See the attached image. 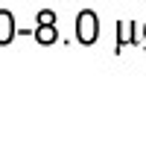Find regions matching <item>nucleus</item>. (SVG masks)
<instances>
[{
    "label": "nucleus",
    "mask_w": 146,
    "mask_h": 146,
    "mask_svg": "<svg viewBox=\"0 0 146 146\" xmlns=\"http://www.w3.org/2000/svg\"><path fill=\"white\" fill-rule=\"evenodd\" d=\"M38 23H56V15L50 9H44V12H38Z\"/></svg>",
    "instance_id": "nucleus-4"
},
{
    "label": "nucleus",
    "mask_w": 146,
    "mask_h": 146,
    "mask_svg": "<svg viewBox=\"0 0 146 146\" xmlns=\"http://www.w3.org/2000/svg\"><path fill=\"white\" fill-rule=\"evenodd\" d=\"M15 38V18H12V12H0V44H9Z\"/></svg>",
    "instance_id": "nucleus-2"
},
{
    "label": "nucleus",
    "mask_w": 146,
    "mask_h": 146,
    "mask_svg": "<svg viewBox=\"0 0 146 146\" xmlns=\"http://www.w3.org/2000/svg\"><path fill=\"white\" fill-rule=\"evenodd\" d=\"M76 35H79L82 44H94L96 41V15L91 9L79 12V18H76Z\"/></svg>",
    "instance_id": "nucleus-1"
},
{
    "label": "nucleus",
    "mask_w": 146,
    "mask_h": 146,
    "mask_svg": "<svg viewBox=\"0 0 146 146\" xmlns=\"http://www.w3.org/2000/svg\"><path fill=\"white\" fill-rule=\"evenodd\" d=\"M143 35H146V29H143Z\"/></svg>",
    "instance_id": "nucleus-5"
},
{
    "label": "nucleus",
    "mask_w": 146,
    "mask_h": 146,
    "mask_svg": "<svg viewBox=\"0 0 146 146\" xmlns=\"http://www.w3.org/2000/svg\"><path fill=\"white\" fill-rule=\"evenodd\" d=\"M35 38H38L41 44H53V41H58L56 23H38V27H35Z\"/></svg>",
    "instance_id": "nucleus-3"
}]
</instances>
